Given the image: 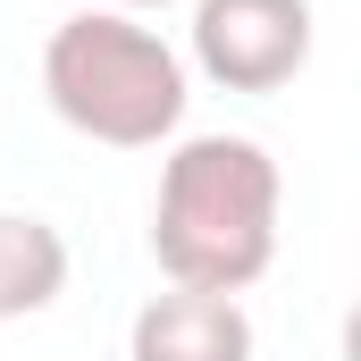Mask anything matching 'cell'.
I'll list each match as a JSON object with an SVG mask.
<instances>
[{
	"instance_id": "6",
	"label": "cell",
	"mask_w": 361,
	"mask_h": 361,
	"mask_svg": "<svg viewBox=\"0 0 361 361\" xmlns=\"http://www.w3.org/2000/svg\"><path fill=\"white\" fill-rule=\"evenodd\" d=\"M109 8H126V17H135V8H169V0H109Z\"/></svg>"
},
{
	"instance_id": "4",
	"label": "cell",
	"mask_w": 361,
	"mask_h": 361,
	"mask_svg": "<svg viewBox=\"0 0 361 361\" xmlns=\"http://www.w3.org/2000/svg\"><path fill=\"white\" fill-rule=\"evenodd\" d=\"M126 361H252V311L235 294L169 286V294H152L135 311Z\"/></svg>"
},
{
	"instance_id": "5",
	"label": "cell",
	"mask_w": 361,
	"mask_h": 361,
	"mask_svg": "<svg viewBox=\"0 0 361 361\" xmlns=\"http://www.w3.org/2000/svg\"><path fill=\"white\" fill-rule=\"evenodd\" d=\"M68 294V235L34 210H0V319H34Z\"/></svg>"
},
{
	"instance_id": "3",
	"label": "cell",
	"mask_w": 361,
	"mask_h": 361,
	"mask_svg": "<svg viewBox=\"0 0 361 361\" xmlns=\"http://www.w3.org/2000/svg\"><path fill=\"white\" fill-rule=\"evenodd\" d=\"M193 68L219 92H277L311 68V0H193Z\"/></svg>"
},
{
	"instance_id": "2",
	"label": "cell",
	"mask_w": 361,
	"mask_h": 361,
	"mask_svg": "<svg viewBox=\"0 0 361 361\" xmlns=\"http://www.w3.org/2000/svg\"><path fill=\"white\" fill-rule=\"evenodd\" d=\"M42 92H51L59 126H76L85 143L152 152V143H169L185 126L193 76H185L177 51L152 25H135L126 8H76L42 42Z\"/></svg>"
},
{
	"instance_id": "1",
	"label": "cell",
	"mask_w": 361,
	"mask_h": 361,
	"mask_svg": "<svg viewBox=\"0 0 361 361\" xmlns=\"http://www.w3.org/2000/svg\"><path fill=\"white\" fill-rule=\"evenodd\" d=\"M277 202L286 177L252 135H185L160 160L152 202V261L169 286L244 294L277 261Z\"/></svg>"
}]
</instances>
